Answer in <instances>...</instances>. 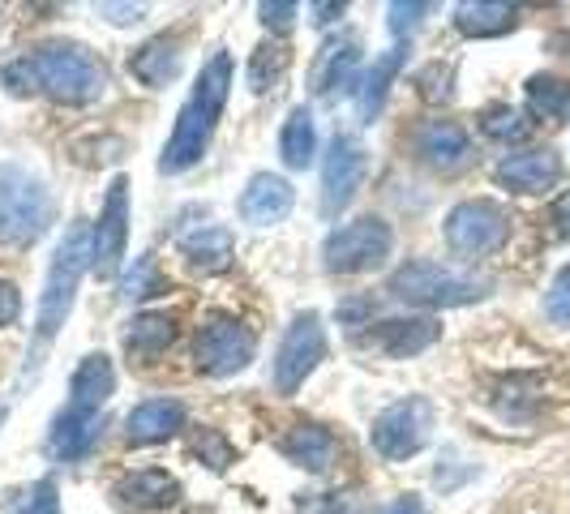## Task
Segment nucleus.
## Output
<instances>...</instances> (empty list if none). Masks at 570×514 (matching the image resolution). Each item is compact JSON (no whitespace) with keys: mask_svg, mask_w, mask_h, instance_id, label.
Here are the masks:
<instances>
[{"mask_svg":"<svg viewBox=\"0 0 570 514\" xmlns=\"http://www.w3.org/2000/svg\"><path fill=\"white\" fill-rule=\"evenodd\" d=\"M99 437H104V412H86V407L65 403L48 428V455L60 463H78L99 446Z\"/></svg>","mask_w":570,"mask_h":514,"instance_id":"obj_17","label":"nucleus"},{"mask_svg":"<svg viewBox=\"0 0 570 514\" xmlns=\"http://www.w3.org/2000/svg\"><path fill=\"white\" fill-rule=\"evenodd\" d=\"M57 224L52 189L22 164H0V245L27 249Z\"/></svg>","mask_w":570,"mask_h":514,"instance_id":"obj_4","label":"nucleus"},{"mask_svg":"<svg viewBox=\"0 0 570 514\" xmlns=\"http://www.w3.org/2000/svg\"><path fill=\"white\" fill-rule=\"evenodd\" d=\"M257 356V339L249 326H240L236 317H206L194 343V360L206 377H232L245 373Z\"/></svg>","mask_w":570,"mask_h":514,"instance_id":"obj_11","label":"nucleus"},{"mask_svg":"<svg viewBox=\"0 0 570 514\" xmlns=\"http://www.w3.org/2000/svg\"><path fill=\"white\" fill-rule=\"evenodd\" d=\"M185 428V403L180 399H146L125 416L129 446H159Z\"/></svg>","mask_w":570,"mask_h":514,"instance_id":"obj_19","label":"nucleus"},{"mask_svg":"<svg viewBox=\"0 0 570 514\" xmlns=\"http://www.w3.org/2000/svg\"><path fill=\"white\" fill-rule=\"evenodd\" d=\"M9 95H48L65 108H86L108 95V65L78 39H52L0 69Z\"/></svg>","mask_w":570,"mask_h":514,"instance_id":"obj_1","label":"nucleus"},{"mask_svg":"<svg viewBox=\"0 0 570 514\" xmlns=\"http://www.w3.org/2000/svg\"><path fill=\"white\" fill-rule=\"evenodd\" d=\"M257 13H262L266 30H287L292 22H296L301 4H257Z\"/></svg>","mask_w":570,"mask_h":514,"instance_id":"obj_40","label":"nucleus"},{"mask_svg":"<svg viewBox=\"0 0 570 514\" xmlns=\"http://www.w3.org/2000/svg\"><path fill=\"white\" fill-rule=\"evenodd\" d=\"M4 416H9V407H4V403H0V425H4Z\"/></svg>","mask_w":570,"mask_h":514,"instance_id":"obj_45","label":"nucleus"},{"mask_svg":"<svg viewBox=\"0 0 570 514\" xmlns=\"http://www.w3.org/2000/svg\"><path fill=\"white\" fill-rule=\"evenodd\" d=\"M90 257H95V236L86 219H73L65 236H60L52 266H48V279L39 291V314H35V352H30V365H39L43 347L57 339V330L73 314V300H78V287L90 275Z\"/></svg>","mask_w":570,"mask_h":514,"instance_id":"obj_3","label":"nucleus"},{"mask_svg":"<svg viewBox=\"0 0 570 514\" xmlns=\"http://www.w3.org/2000/svg\"><path fill=\"white\" fill-rule=\"evenodd\" d=\"M287 65H292V52H287V43H262L249 60V86H254L257 95H266V90H275V86L284 82Z\"/></svg>","mask_w":570,"mask_h":514,"instance_id":"obj_31","label":"nucleus"},{"mask_svg":"<svg viewBox=\"0 0 570 514\" xmlns=\"http://www.w3.org/2000/svg\"><path fill=\"white\" fill-rule=\"evenodd\" d=\"M99 13L116 22V27H129V22H138L142 18V4H99Z\"/></svg>","mask_w":570,"mask_h":514,"instance_id":"obj_42","label":"nucleus"},{"mask_svg":"<svg viewBox=\"0 0 570 514\" xmlns=\"http://www.w3.org/2000/svg\"><path fill=\"white\" fill-rule=\"evenodd\" d=\"M314 155H317L314 112H309V108H292L284 120V129H279V159H284V168L305 171L314 164Z\"/></svg>","mask_w":570,"mask_h":514,"instance_id":"obj_27","label":"nucleus"},{"mask_svg":"<svg viewBox=\"0 0 570 514\" xmlns=\"http://www.w3.org/2000/svg\"><path fill=\"white\" fill-rule=\"evenodd\" d=\"M481 134H485L489 142H523L528 134H532V120L519 112V108H511V103H489L485 112H481Z\"/></svg>","mask_w":570,"mask_h":514,"instance_id":"obj_30","label":"nucleus"},{"mask_svg":"<svg viewBox=\"0 0 570 514\" xmlns=\"http://www.w3.org/2000/svg\"><path fill=\"white\" fill-rule=\"evenodd\" d=\"M433 421H438V412H433V403L425 395H407V399L391 403V407H382L373 416V451L386 463H407V458H416L429 446Z\"/></svg>","mask_w":570,"mask_h":514,"instance_id":"obj_7","label":"nucleus"},{"mask_svg":"<svg viewBox=\"0 0 570 514\" xmlns=\"http://www.w3.org/2000/svg\"><path fill=\"white\" fill-rule=\"evenodd\" d=\"M386 13H391V34L403 43V39H412V34L421 30V22L433 13V4H403V0H395Z\"/></svg>","mask_w":570,"mask_h":514,"instance_id":"obj_34","label":"nucleus"},{"mask_svg":"<svg viewBox=\"0 0 570 514\" xmlns=\"http://www.w3.org/2000/svg\"><path fill=\"white\" fill-rule=\"evenodd\" d=\"M438 339H442V322L438 317H382L361 335V343H370L373 352H382L391 360L421 356Z\"/></svg>","mask_w":570,"mask_h":514,"instance_id":"obj_14","label":"nucleus"},{"mask_svg":"<svg viewBox=\"0 0 570 514\" xmlns=\"http://www.w3.org/2000/svg\"><path fill=\"white\" fill-rule=\"evenodd\" d=\"M116 395V369L104 352H90L78 360V369L69 377V403L86 412H104V403Z\"/></svg>","mask_w":570,"mask_h":514,"instance_id":"obj_25","label":"nucleus"},{"mask_svg":"<svg viewBox=\"0 0 570 514\" xmlns=\"http://www.w3.org/2000/svg\"><path fill=\"white\" fill-rule=\"evenodd\" d=\"M370 171V150L356 134H335L322 159V215L340 219L343 210L356 201L361 185Z\"/></svg>","mask_w":570,"mask_h":514,"instance_id":"obj_10","label":"nucleus"},{"mask_svg":"<svg viewBox=\"0 0 570 514\" xmlns=\"http://www.w3.org/2000/svg\"><path fill=\"white\" fill-rule=\"evenodd\" d=\"M386 291L412 309H459V305L485 300L493 284L481 275H459L442 261H403L391 275Z\"/></svg>","mask_w":570,"mask_h":514,"instance_id":"obj_5","label":"nucleus"},{"mask_svg":"<svg viewBox=\"0 0 570 514\" xmlns=\"http://www.w3.org/2000/svg\"><path fill=\"white\" fill-rule=\"evenodd\" d=\"M403 65H407V48H391V52H382V57H373V65L361 73V82H356V116L373 125L382 108H386V99H391V86L395 78L403 73Z\"/></svg>","mask_w":570,"mask_h":514,"instance_id":"obj_21","label":"nucleus"},{"mask_svg":"<svg viewBox=\"0 0 570 514\" xmlns=\"http://www.w3.org/2000/svg\"><path fill=\"white\" fill-rule=\"evenodd\" d=\"M493 180H498L502 189H511V194L537 198V194H549V189L562 180V159H558V150H549V146H528V150H514L507 159H498Z\"/></svg>","mask_w":570,"mask_h":514,"instance_id":"obj_13","label":"nucleus"},{"mask_svg":"<svg viewBox=\"0 0 570 514\" xmlns=\"http://www.w3.org/2000/svg\"><path fill=\"white\" fill-rule=\"evenodd\" d=\"M356 65H361V39L352 30H343L340 39H326L314 60V95L322 99H335L340 90L356 95V82H361Z\"/></svg>","mask_w":570,"mask_h":514,"instance_id":"obj_18","label":"nucleus"},{"mask_svg":"<svg viewBox=\"0 0 570 514\" xmlns=\"http://www.w3.org/2000/svg\"><path fill=\"white\" fill-rule=\"evenodd\" d=\"M528 95V112L541 116V120H562L570 112V82L567 78H553V73H537L523 86Z\"/></svg>","mask_w":570,"mask_h":514,"instance_id":"obj_29","label":"nucleus"},{"mask_svg":"<svg viewBox=\"0 0 570 514\" xmlns=\"http://www.w3.org/2000/svg\"><path fill=\"white\" fill-rule=\"evenodd\" d=\"M395 249V231L382 215H361L352 224H340L322 240V266L331 275H365L377 270Z\"/></svg>","mask_w":570,"mask_h":514,"instance_id":"obj_6","label":"nucleus"},{"mask_svg":"<svg viewBox=\"0 0 570 514\" xmlns=\"http://www.w3.org/2000/svg\"><path fill=\"white\" fill-rule=\"evenodd\" d=\"M442 236H446V249L455 257H489L498 254L511 236V215L498 206L493 198H468L451 206L446 224H442Z\"/></svg>","mask_w":570,"mask_h":514,"instance_id":"obj_8","label":"nucleus"},{"mask_svg":"<svg viewBox=\"0 0 570 514\" xmlns=\"http://www.w3.org/2000/svg\"><path fill=\"white\" fill-rule=\"evenodd\" d=\"M549 219H553V231H558V240H570V189L558 201H553Z\"/></svg>","mask_w":570,"mask_h":514,"instance_id":"obj_43","label":"nucleus"},{"mask_svg":"<svg viewBox=\"0 0 570 514\" xmlns=\"http://www.w3.org/2000/svg\"><path fill=\"white\" fill-rule=\"evenodd\" d=\"M373 314H377V300L373 296H347V300H340V322L352 326V330L373 326Z\"/></svg>","mask_w":570,"mask_h":514,"instance_id":"obj_37","label":"nucleus"},{"mask_svg":"<svg viewBox=\"0 0 570 514\" xmlns=\"http://www.w3.org/2000/svg\"><path fill=\"white\" fill-rule=\"evenodd\" d=\"M18 317H22V291H18V284L0 279V330L13 326Z\"/></svg>","mask_w":570,"mask_h":514,"instance_id":"obj_39","label":"nucleus"},{"mask_svg":"<svg viewBox=\"0 0 570 514\" xmlns=\"http://www.w3.org/2000/svg\"><path fill=\"white\" fill-rule=\"evenodd\" d=\"M292 206H296V189H292L287 176H275V171H257V176H249V185L240 189V201H236L240 219L254 224V228L284 224L287 215H292Z\"/></svg>","mask_w":570,"mask_h":514,"instance_id":"obj_16","label":"nucleus"},{"mask_svg":"<svg viewBox=\"0 0 570 514\" xmlns=\"http://www.w3.org/2000/svg\"><path fill=\"white\" fill-rule=\"evenodd\" d=\"M176 249L202 275H224L232 266V257H236V236L224 224H198V228L185 231L176 240Z\"/></svg>","mask_w":570,"mask_h":514,"instance_id":"obj_20","label":"nucleus"},{"mask_svg":"<svg viewBox=\"0 0 570 514\" xmlns=\"http://www.w3.org/2000/svg\"><path fill=\"white\" fill-rule=\"evenodd\" d=\"M129 73L142 86H150V90L171 86L180 78V48H176V39L159 34V39H146L142 48H134L129 52Z\"/></svg>","mask_w":570,"mask_h":514,"instance_id":"obj_26","label":"nucleus"},{"mask_svg":"<svg viewBox=\"0 0 570 514\" xmlns=\"http://www.w3.org/2000/svg\"><path fill=\"white\" fill-rule=\"evenodd\" d=\"M544 314L558 317V322H567L570 326V266L558 270V279L549 287V296H544Z\"/></svg>","mask_w":570,"mask_h":514,"instance_id":"obj_36","label":"nucleus"},{"mask_svg":"<svg viewBox=\"0 0 570 514\" xmlns=\"http://www.w3.org/2000/svg\"><path fill=\"white\" fill-rule=\"evenodd\" d=\"M343 9H347V4H309V13H314L317 27H326V22H335V18H343Z\"/></svg>","mask_w":570,"mask_h":514,"instance_id":"obj_44","label":"nucleus"},{"mask_svg":"<svg viewBox=\"0 0 570 514\" xmlns=\"http://www.w3.org/2000/svg\"><path fill=\"white\" fill-rule=\"evenodd\" d=\"M377 514H429V506L421 502V493H400V497H391Z\"/></svg>","mask_w":570,"mask_h":514,"instance_id":"obj_41","label":"nucleus"},{"mask_svg":"<svg viewBox=\"0 0 570 514\" xmlns=\"http://www.w3.org/2000/svg\"><path fill=\"white\" fill-rule=\"evenodd\" d=\"M194 451H198L210 472H224L228 463H236V446L219 428H194Z\"/></svg>","mask_w":570,"mask_h":514,"instance_id":"obj_32","label":"nucleus"},{"mask_svg":"<svg viewBox=\"0 0 570 514\" xmlns=\"http://www.w3.org/2000/svg\"><path fill=\"white\" fill-rule=\"evenodd\" d=\"M120 291L129 296V300H146V296H155V291H164V279H159V266H155V257L142 254L134 261V270L120 279Z\"/></svg>","mask_w":570,"mask_h":514,"instance_id":"obj_33","label":"nucleus"},{"mask_svg":"<svg viewBox=\"0 0 570 514\" xmlns=\"http://www.w3.org/2000/svg\"><path fill=\"white\" fill-rule=\"evenodd\" d=\"M416 86H421V95H425L429 103H438V99H446V95H451V69L429 65V69L416 73Z\"/></svg>","mask_w":570,"mask_h":514,"instance_id":"obj_38","label":"nucleus"},{"mask_svg":"<svg viewBox=\"0 0 570 514\" xmlns=\"http://www.w3.org/2000/svg\"><path fill=\"white\" fill-rule=\"evenodd\" d=\"M18 514H60V488L52 476H43V481H35L27 488V497H22V511Z\"/></svg>","mask_w":570,"mask_h":514,"instance_id":"obj_35","label":"nucleus"},{"mask_svg":"<svg viewBox=\"0 0 570 514\" xmlns=\"http://www.w3.org/2000/svg\"><path fill=\"white\" fill-rule=\"evenodd\" d=\"M451 22L463 39H502L519 27V4H511V0H463V4H455Z\"/></svg>","mask_w":570,"mask_h":514,"instance_id":"obj_24","label":"nucleus"},{"mask_svg":"<svg viewBox=\"0 0 570 514\" xmlns=\"http://www.w3.org/2000/svg\"><path fill=\"white\" fill-rule=\"evenodd\" d=\"M95 236V257H90V275L95 279H116L125 254H129V180L116 176L108 185V198L99 210V224L90 228Z\"/></svg>","mask_w":570,"mask_h":514,"instance_id":"obj_12","label":"nucleus"},{"mask_svg":"<svg viewBox=\"0 0 570 514\" xmlns=\"http://www.w3.org/2000/svg\"><path fill=\"white\" fill-rule=\"evenodd\" d=\"M322 360H326V326H322V314L305 309V314L292 317V326H287L279 347H275V365H271L275 391L296 395L317 373Z\"/></svg>","mask_w":570,"mask_h":514,"instance_id":"obj_9","label":"nucleus"},{"mask_svg":"<svg viewBox=\"0 0 570 514\" xmlns=\"http://www.w3.org/2000/svg\"><path fill=\"white\" fill-rule=\"evenodd\" d=\"M412 150L429 171H442V176H455L472 164V138L459 120H425L412 138Z\"/></svg>","mask_w":570,"mask_h":514,"instance_id":"obj_15","label":"nucleus"},{"mask_svg":"<svg viewBox=\"0 0 570 514\" xmlns=\"http://www.w3.org/2000/svg\"><path fill=\"white\" fill-rule=\"evenodd\" d=\"M232 78H236V60L232 52H215V57L202 65L198 82L189 90V99L180 103L176 125L168 134V146L159 155V171L164 176H180V171L198 168L202 155L210 150V138L219 129V116L228 108Z\"/></svg>","mask_w":570,"mask_h":514,"instance_id":"obj_2","label":"nucleus"},{"mask_svg":"<svg viewBox=\"0 0 570 514\" xmlns=\"http://www.w3.org/2000/svg\"><path fill=\"white\" fill-rule=\"evenodd\" d=\"M176 343V317L171 314H138L125 330V352L138 360H155Z\"/></svg>","mask_w":570,"mask_h":514,"instance_id":"obj_28","label":"nucleus"},{"mask_svg":"<svg viewBox=\"0 0 570 514\" xmlns=\"http://www.w3.org/2000/svg\"><path fill=\"white\" fill-rule=\"evenodd\" d=\"M279 455H284L287 463H296V467L322 476V472H331V463L340 455V442H335L331 428H322V425H292L284 437H279Z\"/></svg>","mask_w":570,"mask_h":514,"instance_id":"obj_22","label":"nucleus"},{"mask_svg":"<svg viewBox=\"0 0 570 514\" xmlns=\"http://www.w3.org/2000/svg\"><path fill=\"white\" fill-rule=\"evenodd\" d=\"M116 497L134 511H171L180 502V481L164 467H138L125 481H116Z\"/></svg>","mask_w":570,"mask_h":514,"instance_id":"obj_23","label":"nucleus"}]
</instances>
